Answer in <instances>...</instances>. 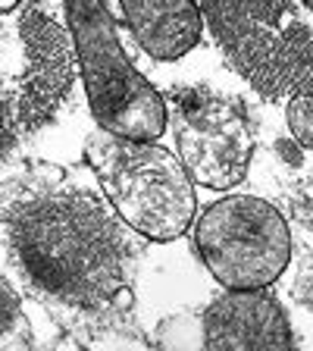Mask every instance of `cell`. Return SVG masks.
Masks as SVG:
<instances>
[{
	"instance_id": "1",
	"label": "cell",
	"mask_w": 313,
	"mask_h": 351,
	"mask_svg": "<svg viewBox=\"0 0 313 351\" xmlns=\"http://www.w3.org/2000/svg\"><path fill=\"white\" fill-rule=\"evenodd\" d=\"M7 251L16 270L63 304L101 307L119 301L132 248L119 213L82 185H35L3 210Z\"/></svg>"
},
{
	"instance_id": "2",
	"label": "cell",
	"mask_w": 313,
	"mask_h": 351,
	"mask_svg": "<svg viewBox=\"0 0 313 351\" xmlns=\"http://www.w3.org/2000/svg\"><path fill=\"white\" fill-rule=\"evenodd\" d=\"M66 19L79 53L82 82L91 117L119 141L151 145L166 132V104L160 91L132 66L110 10L95 0H69Z\"/></svg>"
},
{
	"instance_id": "3",
	"label": "cell",
	"mask_w": 313,
	"mask_h": 351,
	"mask_svg": "<svg viewBox=\"0 0 313 351\" xmlns=\"http://www.w3.org/2000/svg\"><path fill=\"white\" fill-rule=\"evenodd\" d=\"M229 63L270 101L313 95V35L285 0L201 3Z\"/></svg>"
},
{
	"instance_id": "4",
	"label": "cell",
	"mask_w": 313,
	"mask_h": 351,
	"mask_svg": "<svg viewBox=\"0 0 313 351\" xmlns=\"http://www.w3.org/2000/svg\"><path fill=\"white\" fill-rule=\"evenodd\" d=\"M88 160L110 207L138 235L173 241L191 226L197 197L179 154H169L153 141L141 145L107 135L88 145Z\"/></svg>"
},
{
	"instance_id": "5",
	"label": "cell",
	"mask_w": 313,
	"mask_h": 351,
	"mask_svg": "<svg viewBox=\"0 0 313 351\" xmlns=\"http://www.w3.org/2000/svg\"><path fill=\"white\" fill-rule=\"evenodd\" d=\"M66 29L47 10L3 3V151L53 117L75 79Z\"/></svg>"
},
{
	"instance_id": "6",
	"label": "cell",
	"mask_w": 313,
	"mask_h": 351,
	"mask_svg": "<svg viewBox=\"0 0 313 351\" xmlns=\"http://www.w3.org/2000/svg\"><path fill=\"white\" fill-rule=\"evenodd\" d=\"M195 248L223 289H270L292 261V229L276 204L254 195H229L195 223Z\"/></svg>"
},
{
	"instance_id": "7",
	"label": "cell",
	"mask_w": 313,
	"mask_h": 351,
	"mask_svg": "<svg viewBox=\"0 0 313 351\" xmlns=\"http://www.w3.org/2000/svg\"><path fill=\"white\" fill-rule=\"evenodd\" d=\"M175 141H179V160L188 169L191 182L204 189L226 191L248 176L254 138L248 119L235 104L213 97L197 107L188 104Z\"/></svg>"
},
{
	"instance_id": "8",
	"label": "cell",
	"mask_w": 313,
	"mask_h": 351,
	"mask_svg": "<svg viewBox=\"0 0 313 351\" xmlns=\"http://www.w3.org/2000/svg\"><path fill=\"white\" fill-rule=\"evenodd\" d=\"M204 351H295L292 323L266 289L226 292L204 314Z\"/></svg>"
},
{
	"instance_id": "9",
	"label": "cell",
	"mask_w": 313,
	"mask_h": 351,
	"mask_svg": "<svg viewBox=\"0 0 313 351\" xmlns=\"http://www.w3.org/2000/svg\"><path fill=\"white\" fill-rule=\"evenodd\" d=\"M123 19L153 60H179L201 41L207 25L201 7L179 0H125Z\"/></svg>"
},
{
	"instance_id": "10",
	"label": "cell",
	"mask_w": 313,
	"mask_h": 351,
	"mask_svg": "<svg viewBox=\"0 0 313 351\" xmlns=\"http://www.w3.org/2000/svg\"><path fill=\"white\" fill-rule=\"evenodd\" d=\"M288 132L301 147H313V95H298L285 107Z\"/></svg>"
},
{
	"instance_id": "11",
	"label": "cell",
	"mask_w": 313,
	"mask_h": 351,
	"mask_svg": "<svg viewBox=\"0 0 313 351\" xmlns=\"http://www.w3.org/2000/svg\"><path fill=\"white\" fill-rule=\"evenodd\" d=\"M295 298H298V304L304 307V311L313 314V267H307V270L301 273L298 285H295Z\"/></svg>"
},
{
	"instance_id": "12",
	"label": "cell",
	"mask_w": 313,
	"mask_h": 351,
	"mask_svg": "<svg viewBox=\"0 0 313 351\" xmlns=\"http://www.w3.org/2000/svg\"><path fill=\"white\" fill-rule=\"evenodd\" d=\"M276 151L282 154V160L292 163V167H301V163H304V154H301V147L292 145L288 138H279V141H276Z\"/></svg>"
},
{
	"instance_id": "13",
	"label": "cell",
	"mask_w": 313,
	"mask_h": 351,
	"mask_svg": "<svg viewBox=\"0 0 313 351\" xmlns=\"http://www.w3.org/2000/svg\"><path fill=\"white\" fill-rule=\"evenodd\" d=\"M307 10H313V0H307Z\"/></svg>"
}]
</instances>
